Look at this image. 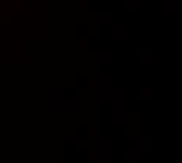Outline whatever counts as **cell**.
Listing matches in <instances>:
<instances>
[{"label":"cell","instance_id":"cell-1","mask_svg":"<svg viewBox=\"0 0 182 163\" xmlns=\"http://www.w3.org/2000/svg\"><path fill=\"white\" fill-rule=\"evenodd\" d=\"M136 144H138V151L140 152H148V151L152 149V140L148 138V137H140Z\"/></svg>","mask_w":182,"mask_h":163},{"label":"cell","instance_id":"cell-3","mask_svg":"<svg viewBox=\"0 0 182 163\" xmlns=\"http://www.w3.org/2000/svg\"><path fill=\"white\" fill-rule=\"evenodd\" d=\"M151 91L149 89H140V101H148L149 97H151Z\"/></svg>","mask_w":182,"mask_h":163},{"label":"cell","instance_id":"cell-2","mask_svg":"<svg viewBox=\"0 0 182 163\" xmlns=\"http://www.w3.org/2000/svg\"><path fill=\"white\" fill-rule=\"evenodd\" d=\"M140 160V154L138 151H126V162L127 163H138Z\"/></svg>","mask_w":182,"mask_h":163}]
</instances>
